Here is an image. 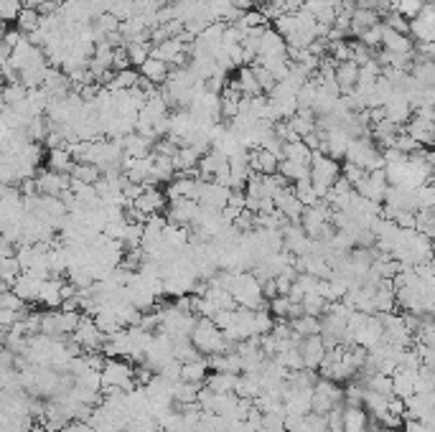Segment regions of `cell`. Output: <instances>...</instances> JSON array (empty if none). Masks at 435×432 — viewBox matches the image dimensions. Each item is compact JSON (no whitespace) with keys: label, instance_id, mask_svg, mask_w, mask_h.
I'll return each instance as SVG.
<instances>
[{"label":"cell","instance_id":"obj_36","mask_svg":"<svg viewBox=\"0 0 435 432\" xmlns=\"http://www.w3.org/2000/svg\"><path fill=\"white\" fill-rule=\"evenodd\" d=\"M127 56H130V64L135 69H140L153 54V43H127Z\"/></svg>","mask_w":435,"mask_h":432},{"label":"cell","instance_id":"obj_8","mask_svg":"<svg viewBox=\"0 0 435 432\" xmlns=\"http://www.w3.org/2000/svg\"><path fill=\"white\" fill-rule=\"evenodd\" d=\"M196 214H199V201L193 199H176L171 201L166 208L168 224L176 226H191L196 222Z\"/></svg>","mask_w":435,"mask_h":432},{"label":"cell","instance_id":"obj_24","mask_svg":"<svg viewBox=\"0 0 435 432\" xmlns=\"http://www.w3.org/2000/svg\"><path fill=\"white\" fill-rule=\"evenodd\" d=\"M392 397H394V394H392ZM364 409H367L372 417L382 420L385 415H390V397L379 394V391L367 389V394H364Z\"/></svg>","mask_w":435,"mask_h":432},{"label":"cell","instance_id":"obj_23","mask_svg":"<svg viewBox=\"0 0 435 432\" xmlns=\"http://www.w3.org/2000/svg\"><path fill=\"white\" fill-rule=\"evenodd\" d=\"M369 412L364 407H346L343 412V432H367Z\"/></svg>","mask_w":435,"mask_h":432},{"label":"cell","instance_id":"obj_19","mask_svg":"<svg viewBox=\"0 0 435 432\" xmlns=\"http://www.w3.org/2000/svg\"><path fill=\"white\" fill-rule=\"evenodd\" d=\"M209 358H196V361H186L184 369H181V382H191V384H204L209 379Z\"/></svg>","mask_w":435,"mask_h":432},{"label":"cell","instance_id":"obj_56","mask_svg":"<svg viewBox=\"0 0 435 432\" xmlns=\"http://www.w3.org/2000/svg\"><path fill=\"white\" fill-rule=\"evenodd\" d=\"M433 183H435V181H433Z\"/></svg>","mask_w":435,"mask_h":432},{"label":"cell","instance_id":"obj_28","mask_svg":"<svg viewBox=\"0 0 435 432\" xmlns=\"http://www.w3.org/2000/svg\"><path fill=\"white\" fill-rule=\"evenodd\" d=\"M201 387H204V384L176 382L173 384V399H176V404H193V402H199Z\"/></svg>","mask_w":435,"mask_h":432},{"label":"cell","instance_id":"obj_35","mask_svg":"<svg viewBox=\"0 0 435 432\" xmlns=\"http://www.w3.org/2000/svg\"><path fill=\"white\" fill-rule=\"evenodd\" d=\"M303 310H306V316L321 318L328 310V300L323 298L321 292H310V295H306V298H303Z\"/></svg>","mask_w":435,"mask_h":432},{"label":"cell","instance_id":"obj_46","mask_svg":"<svg viewBox=\"0 0 435 432\" xmlns=\"http://www.w3.org/2000/svg\"><path fill=\"white\" fill-rule=\"evenodd\" d=\"M275 31L277 34H283L285 39H288V36H293L295 31H298V18H295V13H283V16L277 18Z\"/></svg>","mask_w":435,"mask_h":432},{"label":"cell","instance_id":"obj_54","mask_svg":"<svg viewBox=\"0 0 435 432\" xmlns=\"http://www.w3.org/2000/svg\"><path fill=\"white\" fill-rule=\"evenodd\" d=\"M262 292H265V298H268V300H273L275 295H280V292H277L275 280H265V283H262Z\"/></svg>","mask_w":435,"mask_h":432},{"label":"cell","instance_id":"obj_20","mask_svg":"<svg viewBox=\"0 0 435 432\" xmlns=\"http://www.w3.org/2000/svg\"><path fill=\"white\" fill-rule=\"evenodd\" d=\"M382 46L392 54H415V46H412V39L407 34H397L392 28L385 25V36H382Z\"/></svg>","mask_w":435,"mask_h":432},{"label":"cell","instance_id":"obj_37","mask_svg":"<svg viewBox=\"0 0 435 432\" xmlns=\"http://www.w3.org/2000/svg\"><path fill=\"white\" fill-rule=\"evenodd\" d=\"M293 191H295V196L306 204V206H313V204H318V193H316V186H313V181L310 178H303V181H298L293 186Z\"/></svg>","mask_w":435,"mask_h":432},{"label":"cell","instance_id":"obj_21","mask_svg":"<svg viewBox=\"0 0 435 432\" xmlns=\"http://www.w3.org/2000/svg\"><path fill=\"white\" fill-rule=\"evenodd\" d=\"M336 82L341 87V94H349V91L357 89V84H359V64H354V61L339 64L336 67Z\"/></svg>","mask_w":435,"mask_h":432},{"label":"cell","instance_id":"obj_45","mask_svg":"<svg viewBox=\"0 0 435 432\" xmlns=\"http://www.w3.org/2000/svg\"><path fill=\"white\" fill-rule=\"evenodd\" d=\"M423 8H425V0H400V3H397V10H400V13L407 18V21H415V18H420Z\"/></svg>","mask_w":435,"mask_h":432},{"label":"cell","instance_id":"obj_42","mask_svg":"<svg viewBox=\"0 0 435 432\" xmlns=\"http://www.w3.org/2000/svg\"><path fill=\"white\" fill-rule=\"evenodd\" d=\"M23 0H0V18L10 23V21H18L21 10H23Z\"/></svg>","mask_w":435,"mask_h":432},{"label":"cell","instance_id":"obj_51","mask_svg":"<svg viewBox=\"0 0 435 432\" xmlns=\"http://www.w3.org/2000/svg\"><path fill=\"white\" fill-rule=\"evenodd\" d=\"M0 307H8V310H21V313H28V310H25V300L18 298L13 290L0 292Z\"/></svg>","mask_w":435,"mask_h":432},{"label":"cell","instance_id":"obj_49","mask_svg":"<svg viewBox=\"0 0 435 432\" xmlns=\"http://www.w3.org/2000/svg\"><path fill=\"white\" fill-rule=\"evenodd\" d=\"M382 36H385V23L364 31V34L359 36V41L364 43V46H369V49H376V46H382Z\"/></svg>","mask_w":435,"mask_h":432},{"label":"cell","instance_id":"obj_10","mask_svg":"<svg viewBox=\"0 0 435 432\" xmlns=\"http://www.w3.org/2000/svg\"><path fill=\"white\" fill-rule=\"evenodd\" d=\"M275 199V208L280 211V214L288 219V222H301L303 219V211H306V204H303L298 196H295L293 188H280V191L273 196Z\"/></svg>","mask_w":435,"mask_h":432},{"label":"cell","instance_id":"obj_17","mask_svg":"<svg viewBox=\"0 0 435 432\" xmlns=\"http://www.w3.org/2000/svg\"><path fill=\"white\" fill-rule=\"evenodd\" d=\"M140 74L145 76L148 82L156 84V87H163V84L168 82V76H171V64H166V61H160V58L151 56L140 67Z\"/></svg>","mask_w":435,"mask_h":432},{"label":"cell","instance_id":"obj_33","mask_svg":"<svg viewBox=\"0 0 435 432\" xmlns=\"http://www.w3.org/2000/svg\"><path fill=\"white\" fill-rule=\"evenodd\" d=\"M290 325H293V331L298 333L301 338H308V336H318V333H321V318L316 316L295 318V321H290Z\"/></svg>","mask_w":435,"mask_h":432},{"label":"cell","instance_id":"obj_39","mask_svg":"<svg viewBox=\"0 0 435 432\" xmlns=\"http://www.w3.org/2000/svg\"><path fill=\"white\" fill-rule=\"evenodd\" d=\"M28 91L23 84L16 82V84H6V89H3V105H21V102L28 97Z\"/></svg>","mask_w":435,"mask_h":432},{"label":"cell","instance_id":"obj_32","mask_svg":"<svg viewBox=\"0 0 435 432\" xmlns=\"http://www.w3.org/2000/svg\"><path fill=\"white\" fill-rule=\"evenodd\" d=\"M280 175L285 181H303V178H310V166H303V163H295V160H280Z\"/></svg>","mask_w":435,"mask_h":432},{"label":"cell","instance_id":"obj_26","mask_svg":"<svg viewBox=\"0 0 435 432\" xmlns=\"http://www.w3.org/2000/svg\"><path fill=\"white\" fill-rule=\"evenodd\" d=\"M262 384H259V376L257 374H240V382H237V389L235 394L237 397H242V399H255L262 394Z\"/></svg>","mask_w":435,"mask_h":432},{"label":"cell","instance_id":"obj_30","mask_svg":"<svg viewBox=\"0 0 435 432\" xmlns=\"http://www.w3.org/2000/svg\"><path fill=\"white\" fill-rule=\"evenodd\" d=\"M140 72L135 67L125 69V72H118V76H115V82L109 84L107 89L109 91H123V89H135L138 84H140Z\"/></svg>","mask_w":435,"mask_h":432},{"label":"cell","instance_id":"obj_1","mask_svg":"<svg viewBox=\"0 0 435 432\" xmlns=\"http://www.w3.org/2000/svg\"><path fill=\"white\" fill-rule=\"evenodd\" d=\"M341 178V166H339V160L326 155V153H321L316 150L313 153V160H310V181L316 186V193L318 199H328V193L334 188V183Z\"/></svg>","mask_w":435,"mask_h":432},{"label":"cell","instance_id":"obj_38","mask_svg":"<svg viewBox=\"0 0 435 432\" xmlns=\"http://www.w3.org/2000/svg\"><path fill=\"white\" fill-rule=\"evenodd\" d=\"M298 107L301 109H313V105H316V97H318V84L313 82V79H308V82L303 84L301 89H298Z\"/></svg>","mask_w":435,"mask_h":432},{"label":"cell","instance_id":"obj_14","mask_svg":"<svg viewBox=\"0 0 435 432\" xmlns=\"http://www.w3.org/2000/svg\"><path fill=\"white\" fill-rule=\"evenodd\" d=\"M43 283H46L43 277H36V274H31V272H21L18 274V280L13 283V292H16L18 298H23L25 303H39Z\"/></svg>","mask_w":435,"mask_h":432},{"label":"cell","instance_id":"obj_18","mask_svg":"<svg viewBox=\"0 0 435 432\" xmlns=\"http://www.w3.org/2000/svg\"><path fill=\"white\" fill-rule=\"evenodd\" d=\"M74 166H76V160L69 148L49 150V155H46V168H49V171H56V173H72Z\"/></svg>","mask_w":435,"mask_h":432},{"label":"cell","instance_id":"obj_3","mask_svg":"<svg viewBox=\"0 0 435 432\" xmlns=\"http://www.w3.org/2000/svg\"><path fill=\"white\" fill-rule=\"evenodd\" d=\"M135 364L125 358H107L102 369V389H135Z\"/></svg>","mask_w":435,"mask_h":432},{"label":"cell","instance_id":"obj_31","mask_svg":"<svg viewBox=\"0 0 435 432\" xmlns=\"http://www.w3.org/2000/svg\"><path fill=\"white\" fill-rule=\"evenodd\" d=\"M410 39L418 43H435V23H427L423 18L410 21Z\"/></svg>","mask_w":435,"mask_h":432},{"label":"cell","instance_id":"obj_43","mask_svg":"<svg viewBox=\"0 0 435 432\" xmlns=\"http://www.w3.org/2000/svg\"><path fill=\"white\" fill-rule=\"evenodd\" d=\"M290 305H293V300L288 298V295H275V298L270 300V313H273L277 321H288Z\"/></svg>","mask_w":435,"mask_h":432},{"label":"cell","instance_id":"obj_44","mask_svg":"<svg viewBox=\"0 0 435 432\" xmlns=\"http://www.w3.org/2000/svg\"><path fill=\"white\" fill-rule=\"evenodd\" d=\"M415 199H418V211L423 208H433L435 206V183H425L415 188Z\"/></svg>","mask_w":435,"mask_h":432},{"label":"cell","instance_id":"obj_22","mask_svg":"<svg viewBox=\"0 0 435 432\" xmlns=\"http://www.w3.org/2000/svg\"><path fill=\"white\" fill-rule=\"evenodd\" d=\"M237 84V89L242 91V97H259L262 87L257 84V76L252 72V67H242L237 72V79H232Z\"/></svg>","mask_w":435,"mask_h":432},{"label":"cell","instance_id":"obj_41","mask_svg":"<svg viewBox=\"0 0 435 432\" xmlns=\"http://www.w3.org/2000/svg\"><path fill=\"white\" fill-rule=\"evenodd\" d=\"M252 72H255V76H257V84L262 87V91H265V94H270V91L277 87V79L273 76V72H270V69H265L262 64H252Z\"/></svg>","mask_w":435,"mask_h":432},{"label":"cell","instance_id":"obj_2","mask_svg":"<svg viewBox=\"0 0 435 432\" xmlns=\"http://www.w3.org/2000/svg\"><path fill=\"white\" fill-rule=\"evenodd\" d=\"M193 346L204 354V356H214V354H226V338L224 331L219 328L211 318H199L196 328L191 333Z\"/></svg>","mask_w":435,"mask_h":432},{"label":"cell","instance_id":"obj_55","mask_svg":"<svg viewBox=\"0 0 435 432\" xmlns=\"http://www.w3.org/2000/svg\"><path fill=\"white\" fill-rule=\"evenodd\" d=\"M31 432H51L49 427H43V424H34V430Z\"/></svg>","mask_w":435,"mask_h":432},{"label":"cell","instance_id":"obj_53","mask_svg":"<svg viewBox=\"0 0 435 432\" xmlns=\"http://www.w3.org/2000/svg\"><path fill=\"white\" fill-rule=\"evenodd\" d=\"M23 36L25 34H21L18 28H6V34H3V43H8V46H13V49H16L18 43L23 41Z\"/></svg>","mask_w":435,"mask_h":432},{"label":"cell","instance_id":"obj_6","mask_svg":"<svg viewBox=\"0 0 435 432\" xmlns=\"http://www.w3.org/2000/svg\"><path fill=\"white\" fill-rule=\"evenodd\" d=\"M354 191L359 193V196H364V199H372V201H376V204H382V201L387 199V191H390L387 171L382 168V171H372V173H367V178H364Z\"/></svg>","mask_w":435,"mask_h":432},{"label":"cell","instance_id":"obj_12","mask_svg":"<svg viewBox=\"0 0 435 432\" xmlns=\"http://www.w3.org/2000/svg\"><path fill=\"white\" fill-rule=\"evenodd\" d=\"M196 193H199V178H191V175L176 173L173 181L166 183L168 201H176V199H193L196 201Z\"/></svg>","mask_w":435,"mask_h":432},{"label":"cell","instance_id":"obj_34","mask_svg":"<svg viewBox=\"0 0 435 432\" xmlns=\"http://www.w3.org/2000/svg\"><path fill=\"white\" fill-rule=\"evenodd\" d=\"M102 168L100 166H94V163H76L74 171H72V178L74 181H82V183H97L102 178Z\"/></svg>","mask_w":435,"mask_h":432},{"label":"cell","instance_id":"obj_50","mask_svg":"<svg viewBox=\"0 0 435 432\" xmlns=\"http://www.w3.org/2000/svg\"><path fill=\"white\" fill-rule=\"evenodd\" d=\"M242 23L247 25V28H268V18H265V13L257 8H250L242 13Z\"/></svg>","mask_w":435,"mask_h":432},{"label":"cell","instance_id":"obj_27","mask_svg":"<svg viewBox=\"0 0 435 432\" xmlns=\"http://www.w3.org/2000/svg\"><path fill=\"white\" fill-rule=\"evenodd\" d=\"M237 382H240V374H226V371H214L206 379V387L217 391V394H232L237 389Z\"/></svg>","mask_w":435,"mask_h":432},{"label":"cell","instance_id":"obj_40","mask_svg":"<svg viewBox=\"0 0 435 432\" xmlns=\"http://www.w3.org/2000/svg\"><path fill=\"white\" fill-rule=\"evenodd\" d=\"M385 25L387 28H392L397 34H407L410 36V21L402 16L400 10H387L385 13Z\"/></svg>","mask_w":435,"mask_h":432},{"label":"cell","instance_id":"obj_7","mask_svg":"<svg viewBox=\"0 0 435 432\" xmlns=\"http://www.w3.org/2000/svg\"><path fill=\"white\" fill-rule=\"evenodd\" d=\"M298 349H301V356H303V364L306 369H321L323 361H326V341H323V336L318 333V336H308V338H301L298 343Z\"/></svg>","mask_w":435,"mask_h":432},{"label":"cell","instance_id":"obj_29","mask_svg":"<svg viewBox=\"0 0 435 432\" xmlns=\"http://www.w3.org/2000/svg\"><path fill=\"white\" fill-rule=\"evenodd\" d=\"M41 13L36 8H23L21 10V16H18V21H16V28L21 31V34H34V31H39L41 28Z\"/></svg>","mask_w":435,"mask_h":432},{"label":"cell","instance_id":"obj_16","mask_svg":"<svg viewBox=\"0 0 435 432\" xmlns=\"http://www.w3.org/2000/svg\"><path fill=\"white\" fill-rule=\"evenodd\" d=\"M39 303H41L46 310H56V307H61V303H64V280H59V277H49L41 288Z\"/></svg>","mask_w":435,"mask_h":432},{"label":"cell","instance_id":"obj_47","mask_svg":"<svg viewBox=\"0 0 435 432\" xmlns=\"http://www.w3.org/2000/svg\"><path fill=\"white\" fill-rule=\"evenodd\" d=\"M341 175H343V178H346L349 183H352L354 188H357V186H359V183L364 181V178H367V171H364L361 166H354V163H349V160H346V163L341 166Z\"/></svg>","mask_w":435,"mask_h":432},{"label":"cell","instance_id":"obj_5","mask_svg":"<svg viewBox=\"0 0 435 432\" xmlns=\"http://www.w3.org/2000/svg\"><path fill=\"white\" fill-rule=\"evenodd\" d=\"M229 196H232V188H226L217 181H204L199 178V193H196V201L201 206L211 208V211H222V208L229 204Z\"/></svg>","mask_w":435,"mask_h":432},{"label":"cell","instance_id":"obj_48","mask_svg":"<svg viewBox=\"0 0 435 432\" xmlns=\"http://www.w3.org/2000/svg\"><path fill=\"white\" fill-rule=\"evenodd\" d=\"M394 148H397V150H402V153H405V155H407V158H410L412 153H418V150L423 148V145H420V142L415 140V138H412V135H407V133H405V130H402V133L397 135V140H394Z\"/></svg>","mask_w":435,"mask_h":432},{"label":"cell","instance_id":"obj_25","mask_svg":"<svg viewBox=\"0 0 435 432\" xmlns=\"http://www.w3.org/2000/svg\"><path fill=\"white\" fill-rule=\"evenodd\" d=\"M283 160H295V163L310 166V160H313V150H310L308 145H306V140L285 142V148H283Z\"/></svg>","mask_w":435,"mask_h":432},{"label":"cell","instance_id":"obj_15","mask_svg":"<svg viewBox=\"0 0 435 432\" xmlns=\"http://www.w3.org/2000/svg\"><path fill=\"white\" fill-rule=\"evenodd\" d=\"M392 384H394V397L400 399H410L418 394V371L415 369H397L392 374Z\"/></svg>","mask_w":435,"mask_h":432},{"label":"cell","instance_id":"obj_11","mask_svg":"<svg viewBox=\"0 0 435 432\" xmlns=\"http://www.w3.org/2000/svg\"><path fill=\"white\" fill-rule=\"evenodd\" d=\"M120 145H123L125 158H148L156 150V140H151V138H145L140 133H130L125 138H120Z\"/></svg>","mask_w":435,"mask_h":432},{"label":"cell","instance_id":"obj_13","mask_svg":"<svg viewBox=\"0 0 435 432\" xmlns=\"http://www.w3.org/2000/svg\"><path fill=\"white\" fill-rule=\"evenodd\" d=\"M259 58H273V56H288V41L283 34H277L275 28H265L262 39H259Z\"/></svg>","mask_w":435,"mask_h":432},{"label":"cell","instance_id":"obj_52","mask_svg":"<svg viewBox=\"0 0 435 432\" xmlns=\"http://www.w3.org/2000/svg\"><path fill=\"white\" fill-rule=\"evenodd\" d=\"M130 67H133V64H130L127 49H115V64H112V69H115V72H125V69Z\"/></svg>","mask_w":435,"mask_h":432},{"label":"cell","instance_id":"obj_9","mask_svg":"<svg viewBox=\"0 0 435 432\" xmlns=\"http://www.w3.org/2000/svg\"><path fill=\"white\" fill-rule=\"evenodd\" d=\"M39 183V193L41 196H64L72 188V173H56V171H43L36 175Z\"/></svg>","mask_w":435,"mask_h":432},{"label":"cell","instance_id":"obj_4","mask_svg":"<svg viewBox=\"0 0 435 432\" xmlns=\"http://www.w3.org/2000/svg\"><path fill=\"white\" fill-rule=\"evenodd\" d=\"M72 338L82 346L84 354L102 351V346H105V341H107V336L102 333V328L97 325L94 316H84V313H82V321H79V325H76V331Z\"/></svg>","mask_w":435,"mask_h":432}]
</instances>
